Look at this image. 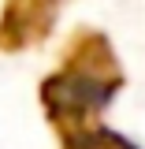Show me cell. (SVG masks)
Segmentation results:
<instances>
[{"mask_svg":"<svg viewBox=\"0 0 145 149\" xmlns=\"http://www.w3.org/2000/svg\"><path fill=\"white\" fill-rule=\"evenodd\" d=\"M78 45L82 49H71L63 67L49 74L41 86L45 108L63 130H78L86 123V116H97L123 82L108 52V41L101 34H78Z\"/></svg>","mask_w":145,"mask_h":149,"instance_id":"obj_1","label":"cell"},{"mask_svg":"<svg viewBox=\"0 0 145 149\" xmlns=\"http://www.w3.org/2000/svg\"><path fill=\"white\" fill-rule=\"evenodd\" d=\"M56 8H60V0H8L4 19H0V45L19 49V45L41 41Z\"/></svg>","mask_w":145,"mask_h":149,"instance_id":"obj_2","label":"cell"}]
</instances>
